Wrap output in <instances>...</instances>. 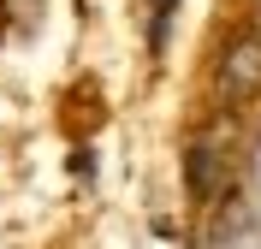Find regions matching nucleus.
<instances>
[{
	"label": "nucleus",
	"mask_w": 261,
	"mask_h": 249,
	"mask_svg": "<svg viewBox=\"0 0 261 249\" xmlns=\"http://www.w3.org/2000/svg\"><path fill=\"white\" fill-rule=\"evenodd\" d=\"M172 6H178V0H154V24H148V48H154V53L166 48V30H172Z\"/></svg>",
	"instance_id": "3"
},
{
	"label": "nucleus",
	"mask_w": 261,
	"mask_h": 249,
	"mask_svg": "<svg viewBox=\"0 0 261 249\" xmlns=\"http://www.w3.org/2000/svg\"><path fill=\"white\" fill-rule=\"evenodd\" d=\"M220 166L226 160H220V149H214L208 136H196L190 149H184V184H190L196 202H208L214 190H220Z\"/></svg>",
	"instance_id": "2"
},
{
	"label": "nucleus",
	"mask_w": 261,
	"mask_h": 249,
	"mask_svg": "<svg viewBox=\"0 0 261 249\" xmlns=\"http://www.w3.org/2000/svg\"><path fill=\"white\" fill-rule=\"evenodd\" d=\"M220 101L226 107H244V101L261 95V30H244L238 42L226 48V60H220Z\"/></svg>",
	"instance_id": "1"
}]
</instances>
